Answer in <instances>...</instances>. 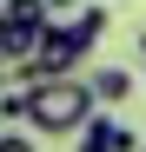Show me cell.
Instances as JSON below:
<instances>
[{"instance_id": "cell-1", "label": "cell", "mask_w": 146, "mask_h": 152, "mask_svg": "<svg viewBox=\"0 0 146 152\" xmlns=\"http://www.w3.org/2000/svg\"><path fill=\"white\" fill-rule=\"evenodd\" d=\"M93 80H73V73H40L27 80V126L40 139H80V126L93 119Z\"/></svg>"}, {"instance_id": "cell-2", "label": "cell", "mask_w": 146, "mask_h": 152, "mask_svg": "<svg viewBox=\"0 0 146 152\" xmlns=\"http://www.w3.org/2000/svg\"><path fill=\"white\" fill-rule=\"evenodd\" d=\"M86 53H93V40L73 27L66 13H53V20H46V33H40V60H33V73H73V66H86Z\"/></svg>"}, {"instance_id": "cell-3", "label": "cell", "mask_w": 146, "mask_h": 152, "mask_svg": "<svg viewBox=\"0 0 146 152\" xmlns=\"http://www.w3.org/2000/svg\"><path fill=\"white\" fill-rule=\"evenodd\" d=\"M80 152H133V132H126L119 119H100V113H93V119L80 126Z\"/></svg>"}, {"instance_id": "cell-4", "label": "cell", "mask_w": 146, "mask_h": 152, "mask_svg": "<svg viewBox=\"0 0 146 152\" xmlns=\"http://www.w3.org/2000/svg\"><path fill=\"white\" fill-rule=\"evenodd\" d=\"M126 93H133V73L126 66H93V99H100V106H119Z\"/></svg>"}, {"instance_id": "cell-5", "label": "cell", "mask_w": 146, "mask_h": 152, "mask_svg": "<svg viewBox=\"0 0 146 152\" xmlns=\"http://www.w3.org/2000/svg\"><path fill=\"white\" fill-rule=\"evenodd\" d=\"M66 20H73L93 46H100V40H106V27H113V13H106V7H80V13H66Z\"/></svg>"}, {"instance_id": "cell-6", "label": "cell", "mask_w": 146, "mask_h": 152, "mask_svg": "<svg viewBox=\"0 0 146 152\" xmlns=\"http://www.w3.org/2000/svg\"><path fill=\"white\" fill-rule=\"evenodd\" d=\"M46 7H53V13H73V0H46Z\"/></svg>"}, {"instance_id": "cell-7", "label": "cell", "mask_w": 146, "mask_h": 152, "mask_svg": "<svg viewBox=\"0 0 146 152\" xmlns=\"http://www.w3.org/2000/svg\"><path fill=\"white\" fill-rule=\"evenodd\" d=\"M133 46H139V60H146V27H139V40H133Z\"/></svg>"}]
</instances>
